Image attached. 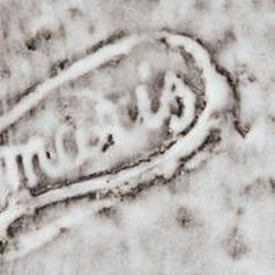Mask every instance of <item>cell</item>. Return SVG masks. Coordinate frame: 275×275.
<instances>
[{"label":"cell","instance_id":"obj_1","mask_svg":"<svg viewBox=\"0 0 275 275\" xmlns=\"http://www.w3.org/2000/svg\"><path fill=\"white\" fill-rule=\"evenodd\" d=\"M212 82L204 53L175 39L73 65L0 125V214L52 221L167 171L208 135Z\"/></svg>","mask_w":275,"mask_h":275}]
</instances>
